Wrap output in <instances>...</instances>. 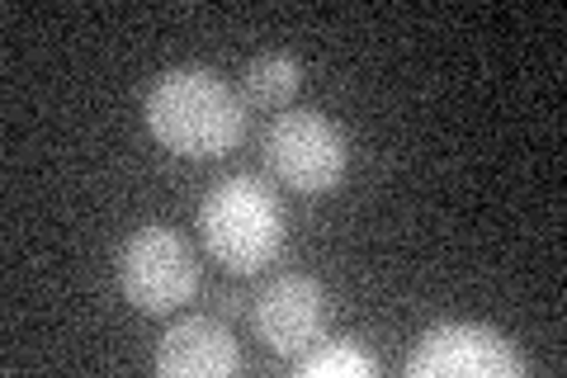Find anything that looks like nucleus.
Listing matches in <instances>:
<instances>
[{"label":"nucleus","instance_id":"2","mask_svg":"<svg viewBox=\"0 0 567 378\" xmlns=\"http://www.w3.org/2000/svg\"><path fill=\"white\" fill-rule=\"evenodd\" d=\"M199 237L233 275H256L284 251V208L256 175H227L204 194Z\"/></svg>","mask_w":567,"mask_h":378},{"label":"nucleus","instance_id":"4","mask_svg":"<svg viewBox=\"0 0 567 378\" xmlns=\"http://www.w3.org/2000/svg\"><path fill=\"white\" fill-rule=\"evenodd\" d=\"M265 166L293 194H331L350 166V147L341 123L322 110H289L265 133Z\"/></svg>","mask_w":567,"mask_h":378},{"label":"nucleus","instance_id":"8","mask_svg":"<svg viewBox=\"0 0 567 378\" xmlns=\"http://www.w3.org/2000/svg\"><path fill=\"white\" fill-rule=\"evenodd\" d=\"M241 85L260 110H284V104L298 95V85H303V67H298L293 52L270 48V52H256V58L246 62Z\"/></svg>","mask_w":567,"mask_h":378},{"label":"nucleus","instance_id":"9","mask_svg":"<svg viewBox=\"0 0 567 378\" xmlns=\"http://www.w3.org/2000/svg\"><path fill=\"white\" fill-rule=\"evenodd\" d=\"M298 369L308 378H374L379 359L369 355L360 340H327V346H317L298 359Z\"/></svg>","mask_w":567,"mask_h":378},{"label":"nucleus","instance_id":"1","mask_svg":"<svg viewBox=\"0 0 567 378\" xmlns=\"http://www.w3.org/2000/svg\"><path fill=\"white\" fill-rule=\"evenodd\" d=\"M147 129L185 161L227 156L246 133V104L213 67H171L147 90Z\"/></svg>","mask_w":567,"mask_h":378},{"label":"nucleus","instance_id":"7","mask_svg":"<svg viewBox=\"0 0 567 378\" xmlns=\"http://www.w3.org/2000/svg\"><path fill=\"white\" fill-rule=\"evenodd\" d=\"M241 369V350L218 317H181L156 340V374L171 378H227Z\"/></svg>","mask_w":567,"mask_h":378},{"label":"nucleus","instance_id":"6","mask_svg":"<svg viewBox=\"0 0 567 378\" xmlns=\"http://www.w3.org/2000/svg\"><path fill=\"white\" fill-rule=\"evenodd\" d=\"M327 327H331V298L322 279L312 275H279L256 298V331L284 359H303L308 350H317L327 340Z\"/></svg>","mask_w":567,"mask_h":378},{"label":"nucleus","instance_id":"5","mask_svg":"<svg viewBox=\"0 0 567 378\" xmlns=\"http://www.w3.org/2000/svg\"><path fill=\"white\" fill-rule=\"evenodd\" d=\"M529 365L516 340L483 321H440L425 327L416 350L406 355L412 378H520Z\"/></svg>","mask_w":567,"mask_h":378},{"label":"nucleus","instance_id":"3","mask_svg":"<svg viewBox=\"0 0 567 378\" xmlns=\"http://www.w3.org/2000/svg\"><path fill=\"white\" fill-rule=\"evenodd\" d=\"M199 289V260L175 227L147 223L118 246V294L142 317H171Z\"/></svg>","mask_w":567,"mask_h":378}]
</instances>
